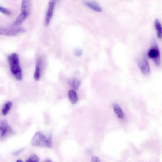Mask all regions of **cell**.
<instances>
[{
	"mask_svg": "<svg viewBox=\"0 0 162 162\" xmlns=\"http://www.w3.org/2000/svg\"><path fill=\"white\" fill-rule=\"evenodd\" d=\"M29 14L26 12H21L15 20L14 24V26L19 25L22 23L26 20Z\"/></svg>",
	"mask_w": 162,
	"mask_h": 162,
	"instance_id": "obj_9",
	"label": "cell"
},
{
	"mask_svg": "<svg viewBox=\"0 0 162 162\" xmlns=\"http://www.w3.org/2000/svg\"><path fill=\"white\" fill-rule=\"evenodd\" d=\"M74 54L76 57H80L82 53V51L79 49H77L75 50L74 51Z\"/></svg>",
	"mask_w": 162,
	"mask_h": 162,
	"instance_id": "obj_19",
	"label": "cell"
},
{
	"mask_svg": "<svg viewBox=\"0 0 162 162\" xmlns=\"http://www.w3.org/2000/svg\"><path fill=\"white\" fill-rule=\"evenodd\" d=\"M41 60L39 59L37 62L34 76V78L36 81L39 80L41 77Z\"/></svg>",
	"mask_w": 162,
	"mask_h": 162,
	"instance_id": "obj_13",
	"label": "cell"
},
{
	"mask_svg": "<svg viewBox=\"0 0 162 162\" xmlns=\"http://www.w3.org/2000/svg\"><path fill=\"white\" fill-rule=\"evenodd\" d=\"M8 60L12 74L17 80H22V72L20 66L19 55L16 53H12L9 56Z\"/></svg>",
	"mask_w": 162,
	"mask_h": 162,
	"instance_id": "obj_1",
	"label": "cell"
},
{
	"mask_svg": "<svg viewBox=\"0 0 162 162\" xmlns=\"http://www.w3.org/2000/svg\"><path fill=\"white\" fill-rule=\"evenodd\" d=\"M139 67L143 74L149 75L150 72V69L149 61L145 57L140 60L138 62Z\"/></svg>",
	"mask_w": 162,
	"mask_h": 162,
	"instance_id": "obj_7",
	"label": "cell"
},
{
	"mask_svg": "<svg viewBox=\"0 0 162 162\" xmlns=\"http://www.w3.org/2000/svg\"><path fill=\"white\" fill-rule=\"evenodd\" d=\"M40 160L39 157L35 154H32L27 160V162H39Z\"/></svg>",
	"mask_w": 162,
	"mask_h": 162,
	"instance_id": "obj_17",
	"label": "cell"
},
{
	"mask_svg": "<svg viewBox=\"0 0 162 162\" xmlns=\"http://www.w3.org/2000/svg\"><path fill=\"white\" fill-rule=\"evenodd\" d=\"M0 12L7 15H9L11 14V12L9 10L1 6H0Z\"/></svg>",
	"mask_w": 162,
	"mask_h": 162,
	"instance_id": "obj_18",
	"label": "cell"
},
{
	"mask_svg": "<svg viewBox=\"0 0 162 162\" xmlns=\"http://www.w3.org/2000/svg\"><path fill=\"white\" fill-rule=\"evenodd\" d=\"M25 148H23L20 150L15 151L12 153V155L14 156H17L19 155L21 153L23 152L25 150Z\"/></svg>",
	"mask_w": 162,
	"mask_h": 162,
	"instance_id": "obj_20",
	"label": "cell"
},
{
	"mask_svg": "<svg viewBox=\"0 0 162 162\" xmlns=\"http://www.w3.org/2000/svg\"><path fill=\"white\" fill-rule=\"evenodd\" d=\"M57 2L53 0H49L48 9L46 16L45 25L48 26L52 18Z\"/></svg>",
	"mask_w": 162,
	"mask_h": 162,
	"instance_id": "obj_6",
	"label": "cell"
},
{
	"mask_svg": "<svg viewBox=\"0 0 162 162\" xmlns=\"http://www.w3.org/2000/svg\"><path fill=\"white\" fill-rule=\"evenodd\" d=\"M70 87L74 90H77L81 85V81L77 78H72L68 81Z\"/></svg>",
	"mask_w": 162,
	"mask_h": 162,
	"instance_id": "obj_12",
	"label": "cell"
},
{
	"mask_svg": "<svg viewBox=\"0 0 162 162\" xmlns=\"http://www.w3.org/2000/svg\"><path fill=\"white\" fill-rule=\"evenodd\" d=\"M53 1H54L57 3V2H59L60 1V0H53Z\"/></svg>",
	"mask_w": 162,
	"mask_h": 162,
	"instance_id": "obj_23",
	"label": "cell"
},
{
	"mask_svg": "<svg viewBox=\"0 0 162 162\" xmlns=\"http://www.w3.org/2000/svg\"><path fill=\"white\" fill-rule=\"evenodd\" d=\"M31 144L34 146H42L51 148L52 146V136L47 138L42 133L39 132L33 137Z\"/></svg>",
	"mask_w": 162,
	"mask_h": 162,
	"instance_id": "obj_2",
	"label": "cell"
},
{
	"mask_svg": "<svg viewBox=\"0 0 162 162\" xmlns=\"http://www.w3.org/2000/svg\"><path fill=\"white\" fill-rule=\"evenodd\" d=\"M14 134L8 121L5 119L0 120V140L3 141Z\"/></svg>",
	"mask_w": 162,
	"mask_h": 162,
	"instance_id": "obj_3",
	"label": "cell"
},
{
	"mask_svg": "<svg viewBox=\"0 0 162 162\" xmlns=\"http://www.w3.org/2000/svg\"><path fill=\"white\" fill-rule=\"evenodd\" d=\"M13 105L12 102L9 101L7 102L4 105L2 110V114L6 116L7 114Z\"/></svg>",
	"mask_w": 162,
	"mask_h": 162,
	"instance_id": "obj_16",
	"label": "cell"
},
{
	"mask_svg": "<svg viewBox=\"0 0 162 162\" xmlns=\"http://www.w3.org/2000/svg\"><path fill=\"white\" fill-rule=\"evenodd\" d=\"M68 96L71 103L73 104L76 103L78 100V97L76 92L73 90H70L68 92Z\"/></svg>",
	"mask_w": 162,
	"mask_h": 162,
	"instance_id": "obj_14",
	"label": "cell"
},
{
	"mask_svg": "<svg viewBox=\"0 0 162 162\" xmlns=\"http://www.w3.org/2000/svg\"><path fill=\"white\" fill-rule=\"evenodd\" d=\"M25 31V29L21 27L7 28L0 27V35L7 36H14Z\"/></svg>",
	"mask_w": 162,
	"mask_h": 162,
	"instance_id": "obj_4",
	"label": "cell"
},
{
	"mask_svg": "<svg viewBox=\"0 0 162 162\" xmlns=\"http://www.w3.org/2000/svg\"><path fill=\"white\" fill-rule=\"evenodd\" d=\"M17 162H22L23 161L20 159H19L18 160H17L16 161Z\"/></svg>",
	"mask_w": 162,
	"mask_h": 162,
	"instance_id": "obj_22",
	"label": "cell"
},
{
	"mask_svg": "<svg viewBox=\"0 0 162 162\" xmlns=\"http://www.w3.org/2000/svg\"><path fill=\"white\" fill-rule=\"evenodd\" d=\"M113 107L115 113L118 118L123 119L124 118V113L121 109L120 106L117 103L113 104Z\"/></svg>",
	"mask_w": 162,
	"mask_h": 162,
	"instance_id": "obj_11",
	"label": "cell"
},
{
	"mask_svg": "<svg viewBox=\"0 0 162 162\" xmlns=\"http://www.w3.org/2000/svg\"><path fill=\"white\" fill-rule=\"evenodd\" d=\"M155 26L158 37L160 39L162 37V29L160 23L158 19H156L155 21Z\"/></svg>",
	"mask_w": 162,
	"mask_h": 162,
	"instance_id": "obj_15",
	"label": "cell"
},
{
	"mask_svg": "<svg viewBox=\"0 0 162 162\" xmlns=\"http://www.w3.org/2000/svg\"><path fill=\"white\" fill-rule=\"evenodd\" d=\"M31 8V0H22L21 7V12L30 14Z\"/></svg>",
	"mask_w": 162,
	"mask_h": 162,
	"instance_id": "obj_10",
	"label": "cell"
},
{
	"mask_svg": "<svg viewBox=\"0 0 162 162\" xmlns=\"http://www.w3.org/2000/svg\"><path fill=\"white\" fill-rule=\"evenodd\" d=\"M83 2L86 6L93 11L99 12H100L102 11V7L97 3L86 1H84Z\"/></svg>",
	"mask_w": 162,
	"mask_h": 162,
	"instance_id": "obj_8",
	"label": "cell"
},
{
	"mask_svg": "<svg viewBox=\"0 0 162 162\" xmlns=\"http://www.w3.org/2000/svg\"><path fill=\"white\" fill-rule=\"evenodd\" d=\"M92 161L93 162H100L99 159L96 156H93L92 158Z\"/></svg>",
	"mask_w": 162,
	"mask_h": 162,
	"instance_id": "obj_21",
	"label": "cell"
},
{
	"mask_svg": "<svg viewBox=\"0 0 162 162\" xmlns=\"http://www.w3.org/2000/svg\"><path fill=\"white\" fill-rule=\"evenodd\" d=\"M154 44L149 50L148 56L154 60L157 65L159 66L160 62V51L155 43Z\"/></svg>",
	"mask_w": 162,
	"mask_h": 162,
	"instance_id": "obj_5",
	"label": "cell"
}]
</instances>
